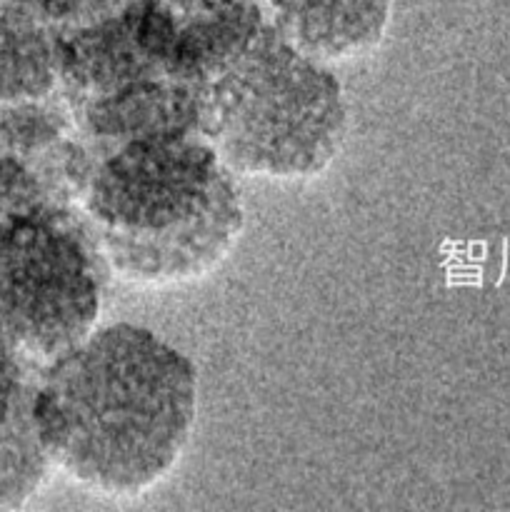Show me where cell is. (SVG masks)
I'll return each instance as SVG.
<instances>
[{"instance_id":"obj_1","label":"cell","mask_w":510,"mask_h":512,"mask_svg":"<svg viewBox=\"0 0 510 512\" xmlns=\"http://www.w3.org/2000/svg\"><path fill=\"white\" fill-rule=\"evenodd\" d=\"M33 418L53 470L130 498L160 483L190 443L198 370L143 325H105L40 368Z\"/></svg>"},{"instance_id":"obj_2","label":"cell","mask_w":510,"mask_h":512,"mask_svg":"<svg viewBox=\"0 0 510 512\" xmlns=\"http://www.w3.org/2000/svg\"><path fill=\"white\" fill-rule=\"evenodd\" d=\"M110 275L163 288L218 268L245 228L238 173L200 133L110 150L80 203Z\"/></svg>"},{"instance_id":"obj_3","label":"cell","mask_w":510,"mask_h":512,"mask_svg":"<svg viewBox=\"0 0 510 512\" xmlns=\"http://www.w3.org/2000/svg\"><path fill=\"white\" fill-rule=\"evenodd\" d=\"M198 133L233 173L270 180L315 178L348 138L343 85L265 25L200 93Z\"/></svg>"},{"instance_id":"obj_4","label":"cell","mask_w":510,"mask_h":512,"mask_svg":"<svg viewBox=\"0 0 510 512\" xmlns=\"http://www.w3.org/2000/svg\"><path fill=\"white\" fill-rule=\"evenodd\" d=\"M173 53L160 0H90L58 25V95L100 158L130 140L198 133L200 90L175 78Z\"/></svg>"},{"instance_id":"obj_5","label":"cell","mask_w":510,"mask_h":512,"mask_svg":"<svg viewBox=\"0 0 510 512\" xmlns=\"http://www.w3.org/2000/svg\"><path fill=\"white\" fill-rule=\"evenodd\" d=\"M108 275L80 208L0 218V335L45 368L93 333Z\"/></svg>"},{"instance_id":"obj_6","label":"cell","mask_w":510,"mask_h":512,"mask_svg":"<svg viewBox=\"0 0 510 512\" xmlns=\"http://www.w3.org/2000/svg\"><path fill=\"white\" fill-rule=\"evenodd\" d=\"M100 155L58 93L0 108V218L80 208Z\"/></svg>"},{"instance_id":"obj_7","label":"cell","mask_w":510,"mask_h":512,"mask_svg":"<svg viewBox=\"0 0 510 512\" xmlns=\"http://www.w3.org/2000/svg\"><path fill=\"white\" fill-rule=\"evenodd\" d=\"M280 38L320 63L360 58L383 43L393 0H260Z\"/></svg>"},{"instance_id":"obj_8","label":"cell","mask_w":510,"mask_h":512,"mask_svg":"<svg viewBox=\"0 0 510 512\" xmlns=\"http://www.w3.org/2000/svg\"><path fill=\"white\" fill-rule=\"evenodd\" d=\"M58 28L0 0V108L58 93Z\"/></svg>"},{"instance_id":"obj_9","label":"cell","mask_w":510,"mask_h":512,"mask_svg":"<svg viewBox=\"0 0 510 512\" xmlns=\"http://www.w3.org/2000/svg\"><path fill=\"white\" fill-rule=\"evenodd\" d=\"M53 465L35 430V418L0 430V510H20L43 490Z\"/></svg>"},{"instance_id":"obj_10","label":"cell","mask_w":510,"mask_h":512,"mask_svg":"<svg viewBox=\"0 0 510 512\" xmlns=\"http://www.w3.org/2000/svg\"><path fill=\"white\" fill-rule=\"evenodd\" d=\"M40 368L0 335V430L33 420Z\"/></svg>"},{"instance_id":"obj_11","label":"cell","mask_w":510,"mask_h":512,"mask_svg":"<svg viewBox=\"0 0 510 512\" xmlns=\"http://www.w3.org/2000/svg\"><path fill=\"white\" fill-rule=\"evenodd\" d=\"M160 3L170 10L175 25H180L210 18V15H218L223 10L235 8V5L248 3V0H160Z\"/></svg>"},{"instance_id":"obj_12","label":"cell","mask_w":510,"mask_h":512,"mask_svg":"<svg viewBox=\"0 0 510 512\" xmlns=\"http://www.w3.org/2000/svg\"><path fill=\"white\" fill-rule=\"evenodd\" d=\"M5 3L20 5V8L30 10V13H35L38 18L48 20L50 25L58 28V25L75 18L90 0H5Z\"/></svg>"}]
</instances>
